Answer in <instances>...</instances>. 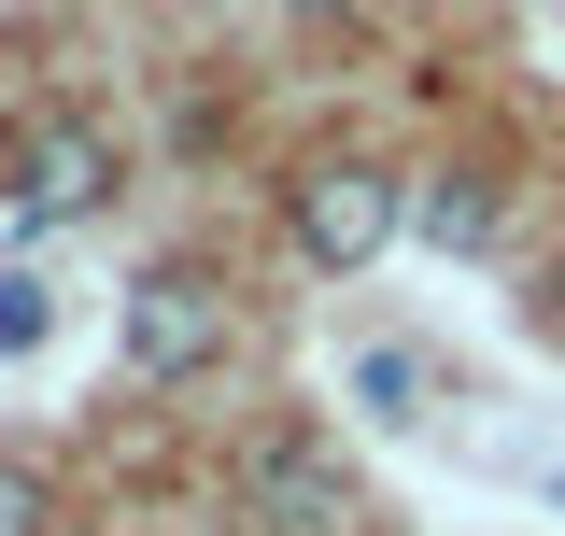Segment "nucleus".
<instances>
[{
	"instance_id": "423d86ee",
	"label": "nucleus",
	"mask_w": 565,
	"mask_h": 536,
	"mask_svg": "<svg viewBox=\"0 0 565 536\" xmlns=\"http://www.w3.org/2000/svg\"><path fill=\"white\" fill-rule=\"evenodd\" d=\"M353 396L382 409V424H411V396H424V353H353Z\"/></svg>"
},
{
	"instance_id": "f257e3e1",
	"label": "nucleus",
	"mask_w": 565,
	"mask_h": 536,
	"mask_svg": "<svg viewBox=\"0 0 565 536\" xmlns=\"http://www.w3.org/2000/svg\"><path fill=\"white\" fill-rule=\"evenodd\" d=\"M396 226H411L396 170H367V156H326V170H297V255H311V268H367Z\"/></svg>"
},
{
	"instance_id": "f03ea898",
	"label": "nucleus",
	"mask_w": 565,
	"mask_h": 536,
	"mask_svg": "<svg viewBox=\"0 0 565 536\" xmlns=\"http://www.w3.org/2000/svg\"><path fill=\"white\" fill-rule=\"evenodd\" d=\"M212 353H226V282L212 268H141L128 282V367L141 382H184Z\"/></svg>"
},
{
	"instance_id": "39448f33",
	"label": "nucleus",
	"mask_w": 565,
	"mask_h": 536,
	"mask_svg": "<svg viewBox=\"0 0 565 536\" xmlns=\"http://www.w3.org/2000/svg\"><path fill=\"white\" fill-rule=\"evenodd\" d=\"M411 226L438 240V255H481V240H494V184H481V170H438V184L411 199Z\"/></svg>"
},
{
	"instance_id": "1a4fd4ad",
	"label": "nucleus",
	"mask_w": 565,
	"mask_h": 536,
	"mask_svg": "<svg viewBox=\"0 0 565 536\" xmlns=\"http://www.w3.org/2000/svg\"><path fill=\"white\" fill-rule=\"evenodd\" d=\"M311 14H353V0H311Z\"/></svg>"
},
{
	"instance_id": "7ed1b4c3",
	"label": "nucleus",
	"mask_w": 565,
	"mask_h": 536,
	"mask_svg": "<svg viewBox=\"0 0 565 536\" xmlns=\"http://www.w3.org/2000/svg\"><path fill=\"white\" fill-rule=\"evenodd\" d=\"M241 494H255L269 536H340L353 523V480H340L326 438H255V452H241Z\"/></svg>"
},
{
	"instance_id": "20e7f679",
	"label": "nucleus",
	"mask_w": 565,
	"mask_h": 536,
	"mask_svg": "<svg viewBox=\"0 0 565 536\" xmlns=\"http://www.w3.org/2000/svg\"><path fill=\"white\" fill-rule=\"evenodd\" d=\"M99 184H114V141L85 114H43L14 141V226H71V212H99Z\"/></svg>"
},
{
	"instance_id": "0eeeda50",
	"label": "nucleus",
	"mask_w": 565,
	"mask_h": 536,
	"mask_svg": "<svg viewBox=\"0 0 565 536\" xmlns=\"http://www.w3.org/2000/svg\"><path fill=\"white\" fill-rule=\"evenodd\" d=\"M43 325H57V311H43V282H29V268H0V353H43Z\"/></svg>"
},
{
	"instance_id": "6e6552de",
	"label": "nucleus",
	"mask_w": 565,
	"mask_h": 536,
	"mask_svg": "<svg viewBox=\"0 0 565 536\" xmlns=\"http://www.w3.org/2000/svg\"><path fill=\"white\" fill-rule=\"evenodd\" d=\"M0 536H43V467L29 452H0Z\"/></svg>"
}]
</instances>
